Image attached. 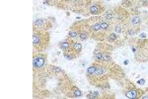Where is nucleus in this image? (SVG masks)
Returning <instances> with one entry per match:
<instances>
[{"mask_svg":"<svg viewBox=\"0 0 148 99\" xmlns=\"http://www.w3.org/2000/svg\"><path fill=\"white\" fill-rule=\"evenodd\" d=\"M86 78L91 86L101 90H109L113 80L121 85L127 76L121 66L113 62H93L86 69Z\"/></svg>","mask_w":148,"mask_h":99,"instance_id":"1","label":"nucleus"},{"mask_svg":"<svg viewBox=\"0 0 148 99\" xmlns=\"http://www.w3.org/2000/svg\"><path fill=\"white\" fill-rule=\"evenodd\" d=\"M56 77L52 64L49 62V57L46 53L33 54V89L46 88L49 79Z\"/></svg>","mask_w":148,"mask_h":99,"instance_id":"2","label":"nucleus"},{"mask_svg":"<svg viewBox=\"0 0 148 99\" xmlns=\"http://www.w3.org/2000/svg\"><path fill=\"white\" fill-rule=\"evenodd\" d=\"M81 21L89 33L90 39L97 42H105L108 34L112 32V24L103 19L102 15L90 16Z\"/></svg>","mask_w":148,"mask_h":99,"instance_id":"3","label":"nucleus"},{"mask_svg":"<svg viewBox=\"0 0 148 99\" xmlns=\"http://www.w3.org/2000/svg\"><path fill=\"white\" fill-rule=\"evenodd\" d=\"M108 7L103 0H72L69 11L82 16L102 15Z\"/></svg>","mask_w":148,"mask_h":99,"instance_id":"4","label":"nucleus"},{"mask_svg":"<svg viewBox=\"0 0 148 99\" xmlns=\"http://www.w3.org/2000/svg\"><path fill=\"white\" fill-rule=\"evenodd\" d=\"M56 88L59 93L62 94L66 98H80L83 96L82 91L77 86L75 81L70 76L63 71L56 76Z\"/></svg>","mask_w":148,"mask_h":99,"instance_id":"5","label":"nucleus"},{"mask_svg":"<svg viewBox=\"0 0 148 99\" xmlns=\"http://www.w3.org/2000/svg\"><path fill=\"white\" fill-rule=\"evenodd\" d=\"M102 17L111 24L119 23L128 25L130 12L121 5H114L107 8V10L102 14Z\"/></svg>","mask_w":148,"mask_h":99,"instance_id":"6","label":"nucleus"},{"mask_svg":"<svg viewBox=\"0 0 148 99\" xmlns=\"http://www.w3.org/2000/svg\"><path fill=\"white\" fill-rule=\"evenodd\" d=\"M127 45L131 47L133 52L134 61L137 62H148V39L141 38H130Z\"/></svg>","mask_w":148,"mask_h":99,"instance_id":"7","label":"nucleus"},{"mask_svg":"<svg viewBox=\"0 0 148 99\" xmlns=\"http://www.w3.org/2000/svg\"><path fill=\"white\" fill-rule=\"evenodd\" d=\"M51 46V33L33 28V50L34 53H45Z\"/></svg>","mask_w":148,"mask_h":99,"instance_id":"8","label":"nucleus"},{"mask_svg":"<svg viewBox=\"0 0 148 99\" xmlns=\"http://www.w3.org/2000/svg\"><path fill=\"white\" fill-rule=\"evenodd\" d=\"M116 47L108 42H98L93 51V62H113V53Z\"/></svg>","mask_w":148,"mask_h":99,"instance_id":"9","label":"nucleus"},{"mask_svg":"<svg viewBox=\"0 0 148 99\" xmlns=\"http://www.w3.org/2000/svg\"><path fill=\"white\" fill-rule=\"evenodd\" d=\"M121 90H123V95L126 98L130 99H139L142 98L143 95L145 94V90L140 87H137L136 84L130 79L126 78L125 82L121 85Z\"/></svg>","mask_w":148,"mask_h":99,"instance_id":"10","label":"nucleus"},{"mask_svg":"<svg viewBox=\"0 0 148 99\" xmlns=\"http://www.w3.org/2000/svg\"><path fill=\"white\" fill-rule=\"evenodd\" d=\"M54 24H56V19L52 17L38 18L33 22V28H37L42 31H49L53 28Z\"/></svg>","mask_w":148,"mask_h":99,"instance_id":"11","label":"nucleus"},{"mask_svg":"<svg viewBox=\"0 0 148 99\" xmlns=\"http://www.w3.org/2000/svg\"><path fill=\"white\" fill-rule=\"evenodd\" d=\"M72 0H44V4L61 10H69Z\"/></svg>","mask_w":148,"mask_h":99,"instance_id":"12","label":"nucleus"},{"mask_svg":"<svg viewBox=\"0 0 148 99\" xmlns=\"http://www.w3.org/2000/svg\"><path fill=\"white\" fill-rule=\"evenodd\" d=\"M80 29H81V25H80L79 21H77V22H74L68 29L67 38L71 39V40H74V41L79 40Z\"/></svg>","mask_w":148,"mask_h":99,"instance_id":"13","label":"nucleus"},{"mask_svg":"<svg viewBox=\"0 0 148 99\" xmlns=\"http://www.w3.org/2000/svg\"><path fill=\"white\" fill-rule=\"evenodd\" d=\"M142 24H143V18H142L141 14L140 13L130 14L128 25L133 26V27H141L142 28Z\"/></svg>","mask_w":148,"mask_h":99,"instance_id":"14","label":"nucleus"},{"mask_svg":"<svg viewBox=\"0 0 148 99\" xmlns=\"http://www.w3.org/2000/svg\"><path fill=\"white\" fill-rule=\"evenodd\" d=\"M73 41L74 40H71V39H69V38L64 39V40L60 41V42L58 43V48L62 51V52H68V51H70L71 48H72Z\"/></svg>","mask_w":148,"mask_h":99,"instance_id":"15","label":"nucleus"},{"mask_svg":"<svg viewBox=\"0 0 148 99\" xmlns=\"http://www.w3.org/2000/svg\"><path fill=\"white\" fill-rule=\"evenodd\" d=\"M79 22H80V25H81L80 33H79V41H80V42H85V41H87V40H89V39H90L89 33H88V31L86 30V28L84 27L82 21L79 20Z\"/></svg>","mask_w":148,"mask_h":99,"instance_id":"16","label":"nucleus"},{"mask_svg":"<svg viewBox=\"0 0 148 99\" xmlns=\"http://www.w3.org/2000/svg\"><path fill=\"white\" fill-rule=\"evenodd\" d=\"M82 44H81V42L79 40L77 41H73V44H72V48H71V52H73L74 54H76L79 57V55H81V53H82Z\"/></svg>","mask_w":148,"mask_h":99,"instance_id":"17","label":"nucleus"},{"mask_svg":"<svg viewBox=\"0 0 148 99\" xmlns=\"http://www.w3.org/2000/svg\"><path fill=\"white\" fill-rule=\"evenodd\" d=\"M63 57H65L66 60H68V61H73V60H76L78 59V55L76 54H74L73 52H71V51H68V52H63Z\"/></svg>","mask_w":148,"mask_h":99,"instance_id":"18","label":"nucleus"},{"mask_svg":"<svg viewBox=\"0 0 148 99\" xmlns=\"http://www.w3.org/2000/svg\"><path fill=\"white\" fill-rule=\"evenodd\" d=\"M101 93L98 92V91H91L86 95V98H100Z\"/></svg>","mask_w":148,"mask_h":99,"instance_id":"19","label":"nucleus"},{"mask_svg":"<svg viewBox=\"0 0 148 99\" xmlns=\"http://www.w3.org/2000/svg\"><path fill=\"white\" fill-rule=\"evenodd\" d=\"M138 83H139V84H144V80H141V81H138Z\"/></svg>","mask_w":148,"mask_h":99,"instance_id":"20","label":"nucleus"},{"mask_svg":"<svg viewBox=\"0 0 148 99\" xmlns=\"http://www.w3.org/2000/svg\"><path fill=\"white\" fill-rule=\"evenodd\" d=\"M147 23H148V19H147Z\"/></svg>","mask_w":148,"mask_h":99,"instance_id":"21","label":"nucleus"}]
</instances>
